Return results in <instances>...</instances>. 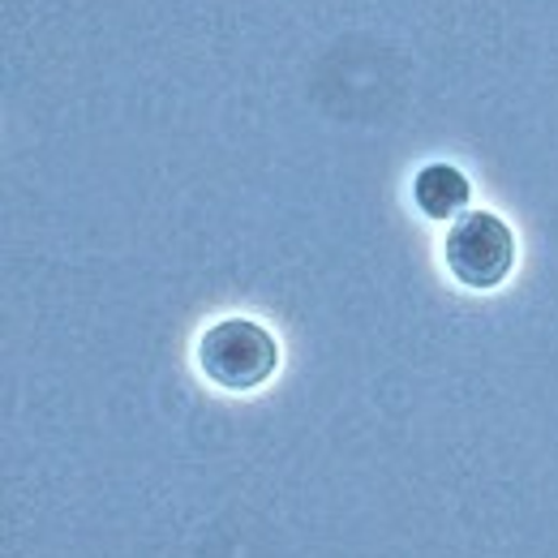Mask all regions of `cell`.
I'll list each match as a JSON object with an SVG mask.
<instances>
[{"label":"cell","instance_id":"2","mask_svg":"<svg viewBox=\"0 0 558 558\" xmlns=\"http://www.w3.org/2000/svg\"><path fill=\"white\" fill-rule=\"evenodd\" d=\"M442 258H447V271L464 288L489 292L511 276L515 236H511L507 219H498L494 210H464L442 241Z\"/></svg>","mask_w":558,"mask_h":558},{"label":"cell","instance_id":"3","mask_svg":"<svg viewBox=\"0 0 558 558\" xmlns=\"http://www.w3.org/2000/svg\"><path fill=\"white\" fill-rule=\"evenodd\" d=\"M473 181L456 163H425L413 177V203L425 210V219H456L469 210Z\"/></svg>","mask_w":558,"mask_h":558},{"label":"cell","instance_id":"1","mask_svg":"<svg viewBox=\"0 0 558 558\" xmlns=\"http://www.w3.org/2000/svg\"><path fill=\"white\" fill-rule=\"evenodd\" d=\"M279 365L276 336L254 318H219L198 340V369L223 391H254Z\"/></svg>","mask_w":558,"mask_h":558}]
</instances>
